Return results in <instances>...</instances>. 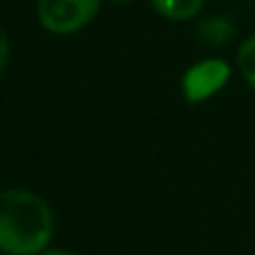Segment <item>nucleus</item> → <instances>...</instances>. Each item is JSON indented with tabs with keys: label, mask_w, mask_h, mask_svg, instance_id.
Here are the masks:
<instances>
[{
	"label": "nucleus",
	"mask_w": 255,
	"mask_h": 255,
	"mask_svg": "<svg viewBox=\"0 0 255 255\" xmlns=\"http://www.w3.org/2000/svg\"><path fill=\"white\" fill-rule=\"evenodd\" d=\"M55 215L45 198L25 188L0 190V253L40 255L50 248Z\"/></svg>",
	"instance_id": "1"
},
{
	"label": "nucleus",
	"mask_w": 255,
	"mask_h": 255,
	"mask_svg": "<svg viewBox=\"0 0 255 255\" xmlns=\"http://www.w3.org/2000/svg\"><path fill=\"white\" fill-rule=\"evenodd\" d=\"M103 0H38V23L53 35H73L90 25Z\"/></svg>",
	"instance_id": "2"
},
{
	"label": "nucleus",
	"mask_w": 255,
	"mask_h": 255,
	"mask_svg": "<svg viewBox=\"0 0 255 255\" xmlns=\"http://www.w3.org/2000/svg\"><path fill=\"white\" fill-rule=\"evenodd\" d=\"M228 80H230V65L220 58H205L185 70L180 88L185 100L190 105H198L210 100L215 93H220Z\"/></svg>",
	"instance_id": "3"
},
{
	"label": "nucleus",
	"mask_w": 255,
	"mask_h": 255,
	"mask_svg": "<svg viewBox=\"0 0 255 255\" xmlns=\"http://www.w3.org/2000/svg\"><path fill=\"white\" fill-rule=\"evenodd\" d=\"M150 8L165 20L188 23L200 15V10L205 8V0H150Z\"/></svg>",
	"instance_id": "4"
},
{
	"label": "nucleus",
	"mask_w": 255,
	"mask_h": 255,
	"mask_svg": "<svg viewBox=\"0 0 255 255\" xmlns=\"http://www.w3.org/2000/svg\"><path fill=\"white\" fill-rule=\"evenodd\" d=\"M235 63H238V73L243 75V80L248 83V88L255 93V33L248 35V38L238 45Z\"/></svg>",
	"instance_id": "5"
},
{
	"label": "nucleus",
	"mask_w": 255,
	"mask_h": 255,
	"mask_svg": "<svg viewBox=\"0 0 255 255\" xmlns=\"http://www.w3.org/2000/svg\"><path fill=\"white\" fill-rule=\"evenodd\" d=\"M198 33H200V38H203L205 43H210V45H223V43H228V40L233 38V23L225 20V18H210V20L200 23Z\"/></svg>",
	"instance_id": "6"
},
{
	"label": "nucleus",
	"mask_w": 255,
	"mask_h": 255,
	"mask_svg": "<svg viewBox=\"0 0 255 255\" xmlns=\"http://www.w3.org/2000/svg\"><path fill=\"white\" fill-rule=\"evenodd\" d=\"M8 60H10V40H8V33L3 30V25H0V75L5 73Z\"/></svg>",
	"instance_id": "7"
},
{
	"label": "nucleus",
	"mask_w": 255,
	"mask_h": 255,
	"mask_svg": "<svg viewBox=\"0 0 255 255\" xmlns=\"http://www.w3.org/2000/svg\"><path fill=\"white\" fill-rule=\"evenodd\" d=\"M40 255H75L73 250H65V248H48L45 253H40Z\"/></svg>",
	"instance_id": "8"
},
{
	"label": "nucleus",
	"mask_w": 255,
	"mask_h": 255,
	"mask_svg": "<svg viewBox=\"0 0 255 255\" xmlns=\"http://www.w3.org/2000/svg\"><path fill=\"white\" fill-rule=\"evenodd\" d=\"M110 3H115V5H128V3H133V0H110Z\"/></svg>",
	"instance_id": "9"
}]
</instances>
